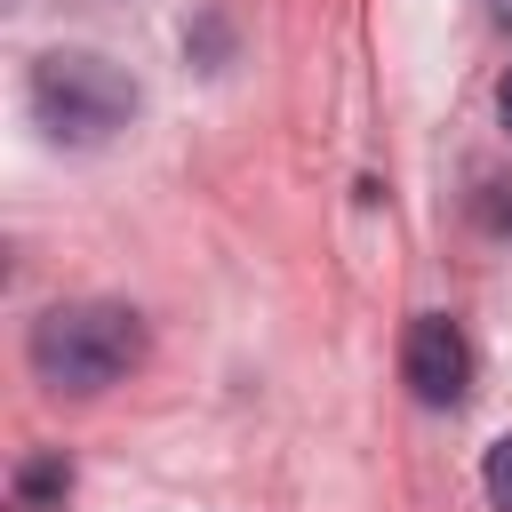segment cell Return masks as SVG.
Instances as JSON below:
<instances>
[{"instance_id":"cell-7","label":"cell","mask_w":512,"mask_h":512,"mask_svg":"<svg viewBox=\"0 0 512 512\" xmlns=\"http://www.w3.org/2000/svg\"><path fill=\"white\" fill-rule=\"evenodd\" d=\"M496 112H504V128H512V72H504V88H496Z\"/></svg>"},{"instance_id":"cell-4","label":"cell","mask_w":512,"mask_h":512,"mask_svg":"<svg viewBox=\"0 0 512 512\" xmlns=\"http://www.w3.org/2000/svg\"><path fill=\"white\" fill-rule=\"evenodd\" d=\"M64 496H72V456L64 448H40V456L16 464V512H64Z\"/></svg>"},{"instance_id":"cell-8","label":"cell","mask_w":512,"mask_h":512,"mask_svg":"<svg viewBox=\"0 0 512 512\" xmlns=\"http://www.w3.org/2000/svg\"><path fill=\"white\" fill-rule=\"evenodd\" d=\"M488 24H504V32H512V0H488Z\"/></svg>"},{"instance_id":"cell-6","label":"cell","mask_w":512,"mask_h":512,"mask_svg":"<svg viewBox=\"0 0 512 512\" xmlns=\"http://www.w3.org/2000/svg\"><path fill=\"white\" fill-rule=\"evenodd\" d=\"M480 224L488 232H512V184H480Z\"/></svg>"},{"instance_id":"cell-5","label":"cell","mask_w":512,"mask_h":512,"mask_svg":"<svg viewBox=\"0 0 512 512\" xmlns=\"http://www.w3.org/2000/svg\"><path fill=\"white\" fill-rule=\"evenodd\" d=\"M480 488H488V504H496V512H512V432L488 448V464H480Z\"/></svg>"},{"instance_id":"cell-3","label":"cell","mask_w":512,"mask_h":512,"mask_svg":"<svg viewBox=\"0 0 512 512\" xmlns=\"http://www.w3.org/2000/svg\"><path fill=\"white\" fill-rule=\"evenodd\" d=\"M400 376L424 408H456L464 384H472V344L448 312H416L408 320V344H400Z\"/></svg>"},{"instance_id":"cell-2","label":"cell","mask_w":512,"mask_h":512,"mask_svg":"<svg viewBox=\"0 0 512 512\" xmlns=\"http://www.w3.org/2000/svg\"><path fill=\"white\" fill-rule=\"evenodd\" d=\"M32 120L56 144H104L136 120V80L88 48H48L32 64Z\"/></svg>"},{"instance_id":"cell-1","label":"cell","mask_w":512,"mask_h":512,"mask_svg":"<svg viewBox=\"0 0 512 512\" xmlns=\"http://www.w3.org/2000/svg\"><path fill=\"white\" fill-rule=\"evenodd\" d=\"M24 360L48 392H104L144 360V312L136 304H48L24 336Z\"/></svg>"}]
</instances>
